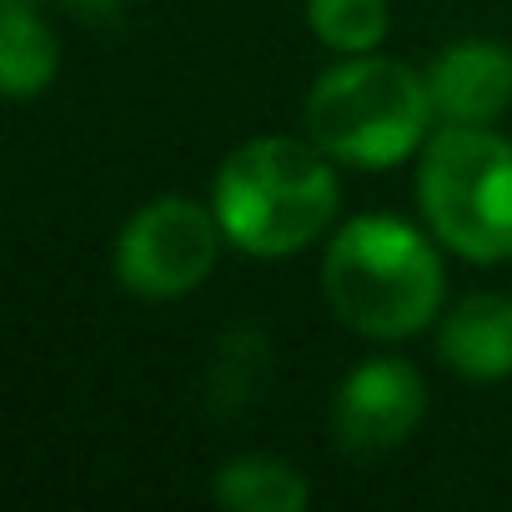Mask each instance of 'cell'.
Returning a JSON list of instances; mask_svg holds the SVG:
<instances>
[{"mask_svg": "<svg viewBox=\"0 0 512 512\" xmlns=\"http://www.w3.org/2000/svg\"><path fill=\"white\" fill-rule=\"evenodd\" d=\"M417 196L432 231L467 262L512 256V141L487 126H447L432 136Z\"/></svg>", "mask_w": 512, "mask_h": 512, "instance_id": "cell-4", "label": "cell"}, {"mask_svg": "<svg viewBox=\"0 0 512 512\" xmlns=\"http://www.w3.org/2000/svg\"><path fill=\"white\" fill-rule=\"evenodd\" d=\"M56 76V36L36 0H0V81L16 101L46 91Z\"/></svg>", "mask_w": 512, "mask_h": 512, "instance_id": "cell-9", "label": "cell"}, {"mask_svg": "<svg viewBox=\"0 0 512 512\" xmlns=\"http://www.w3.org/2000/svg\"><path fill=\"white\" fill-rule=\"evenodd\" d=\"M322 292L362 337H412L442 302V267L422 231L397 216H362L327 246Z\"/></svg>", "mask_w": 512, "mask_h": 512, "instance_id": "cell-1", "label": "cell"}, {"mask_svg": "<svg viewBox=\"0 0 512 512\" xmlns=\"http://www.w3.org/2000/svg\"><path fill=\"white\" fill-rule=\"evenodd\" d=\"M216 226L196 201L161 196L131 216V226L116 241V277L136 297L166 302L206 282L216 262Z\"/></svg>", "mask_w": 512, "mask_h": 512, "instance_id": "cell-5", "label": "cell"}, {"mask_svg": "<svg viewBox=\"0 0 512 512\" xmlns=\"http://www.w3.org/2000/svg\"><path fill=\"white\" fill-rule=\"evenodd\" d=\"M427 81H417L397 61H342L332 66L307 96V131L312 146L347 166H397L432 121Z\"/></svg>", "mask_w": 512, "mask_h": 512, "instance_id": "cell-3", "label": "cell"}, {"mask_svg": "<svg viewBox=\"0 0 512 512\" xmlns=\"http://www.w3.org/2000/svg\"><path fill=\"white\" fill-rule=\"evenodd\" d=\"M437 352L472 382H497L512 372V297L482 292L447 312Z\"/></svg>", "mask_w": 512, "mask_h": 512, "instance_id": "cell-8", "label": "cell"}, {"mask_svg": "<svg viewBox=\"0 0 512 512\" xmlns=\"http://www.w3.org/2000/svg\"><path fill=\"white\" fill-rule=\"evenodd\" d=\"M317 151L262 136L226 156L216 176V221L241 251L287 256L327 231L337 211V176Z\"/></svg>", "mask_w": 512, "mask_h": 512, "instance_id": "cell-2", "label": "cell"}, {"mask_svg": "<svg viewBox=\"0 0 512 512\" xmlns=\"http://www.w3.org/2000/svg\"><path fill=\"white\" fill-rule=\"evenodd\" d=\"M307 21L332 51L367 56L387 36V0H312Z\"/></svg>", "mask_w": 512, "mask_h": 512, "instance_id": "cell-12", "label": "cell"}, {"mask_svg": "<svg viewBox=\"0 0 512 512\" xmlns=\"http://www.w3.org/2000/svg\"><path fill=\"white\" fill-rule=\"evenodd\" d=\"M427 96L447 126H487L512 106V56L492 41L447 46L427 71Z\"/></svg>", "mask_w": 512, "mask_h": 512, "instance_id": "cell-7", "label": "cell"}, {"mask_svg": "<svg viewBox=\"0 0 512 512\" xmlns=\"http://www.w3.org/2000/svg\"><path fill=\"white\" fill-rule=\"evenodd\" d=\"M216 502L231 512H302L307 507V477L282 457H231L216 472Z\"/></svg>", "mask_w": 512, "mask_h": 512, "instance_id": "cell-10", "label": "cell"}, {"mask_svg": "<svg viewBox=\"0 0 512 512\" xmlns=\"http://www.w3.org/2000/svg\"><path fill=\"white\" fill-rule=\"evenodd\" d=\"M422 407H427V387L407 362H392V357L362 362L337 392L332 432L352 457H377L412 437V427L422 422Z\"/></svg>", "mask_w": 512, "mask_h": 512, "instance_id": "cell-6", "label": "cell"}, {"mask_svg": "<svg viewBox=\"0 0 512 512\" xmlns=\"http://www.w3.org/2000/svg\"><path fill=\"white\" fill-rule=\"evenodd\" d=\"M267 337L256 327H241L231 332L221 347H216V362H211V402L216 407H241L256 397V387L267 382Z\"/></svg>", "mask_w": 512, "mask_h": 512, "instance_id": "cell-11", "label": "cell"}]
</instances>
